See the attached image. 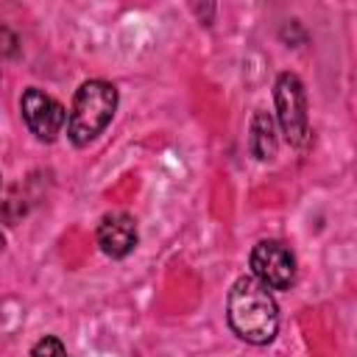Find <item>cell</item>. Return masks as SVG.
Segmentation results:
<instances>
[{"label":"cell","instance_id":"cell-1","mask_svg":"<svg viewBox=\"0 0 357 357\" xmlns=\"http://www.w3.org/2000/svg\"><path fill=\"white\" fill-rule=\"evenodd\" d=\"M226 321L240 340L251 346H265L279 332L276 298L259 279H254L251 273H243L234 279L226 296Z\"/></svg>","mask_w":357,"mask_h":357},{"label":"cell","instance_id":"cell-2","mask_svg":"<svg viewBox=\"0 0 357 357\" xmlns=\"http://www.w3.org/2000/svg\"><path fill=\"white\" fill-rule=\"evenodd\" d=\"M117 112V86L100 78L84 81L75 95H73V106L67 112V137L75 148L89 145L92 139H98L106 126L112 123Z\"/></svg>","mask_w":357,"mask_h":357},{"label":"cell","instance_id":"cell-3","mask_svg":"<svg viewBox=\"0 0 357 357\" xmlns=\"http://www.w3.org/2000/svg\"><path fill=\"white\" fill-rule=\"evenodd\" d=\"M273 103H276V123L284 139L293 148L307 145L310 139V114H307V92L296 73H279L273 84Z\"/></svg>","mask_w":357,"mask_h":357},{"label":"cell","instance_id":"cell-4","mask_svg":"<svg viewBox=\"0 0 357 357\" xmlns=\"http://www.w3.org/2000/svg\"><path fill=\"white\" fill-rule=\"evenodd\" d=\"M251 276L268 290H290L296 282V257L282 240H259L251 248Z\"/></svg>","mask_w":357,"mask_h":357},{"label":"cell","instance_id":"cell-5","mask_svg":"<svg viewBox=\"0 0 357 357\" xmlns=\"http://www.w3.org/2000/svg\"><path fill=\"white\" fill-rule=\"evenodd\" d=\"M20 114L28 126V131L39 139V142H53L61 128L67 126V112L64 106L50 98L47 92L36 89V86H28L20 98Z\"/></svg>","mask_w":357,"mask_h":357},{"label":"cell","instance_id":"cell-6","mask_svg":"<svg viewBox=\"0 0 357 357\" xmlns=\"http://www.w3.org/2000/svg\"><path fill=\"white\" fill-rule=\"evenodd\" d=\"M98 248L112 257V259H126L137 248V220L128 212H109L100 218L98 231H95Z\"/></svg>","mask_w":357,"mask_h":357},{"label":"cell","instance_id":"cell-7","mask_svg":"<svg viewBox=\"0 0 357 357\" xmlns=\"http://www.w3.org/2000/svg\"><path fill=\"white\" fill-rule=\"evenodd\" d=\"M276 148H279L276 123H273L271 112L257 109L251 114V123H248V151L257 162H271L276 156Z\"/></svg>","mask_w":357,"mask_h":357},{"label":"cell","instance_id":"cell-8","mask_svg":"<svg viewBox=\"0 0 357 357\" xmlns=\"http://www.w3.org/2000/svg\"><path fill=\"white\" fill-rule=\"evenodd\" d=\"M31 357H67V349L56 335H45V337H39L33 343Z\"/></svg>","mask_w":357,"mask_h":357},{"label":"cell","instance_id":"cell-9","mask_svg":"<svg viewBox=\"0 0 357 357\" xmlns=\"http://www.w3.org/2000/svg\"><path fill=\"white\" fill-rule=\"evenodd\" d=\"M192 11L198 14V20H201V22H206V25H209V22H212V14H215V6H204V8H201V6H195Z\"/></svg>","mask_w":357,"mask_h":357},{"label":"cell","instance_id":"cell-10","mask_svg":"<svg viewBox=\"0 0 357 357\" xmlns=\"http://www.w3.org/2000/svg\"><path fill=\"white\" fill-rule=\"evenodd\" d=\"M0 248H3V234H0Z\"/></svg>","mask_w":357,"mask_h":357}]
</instances>
